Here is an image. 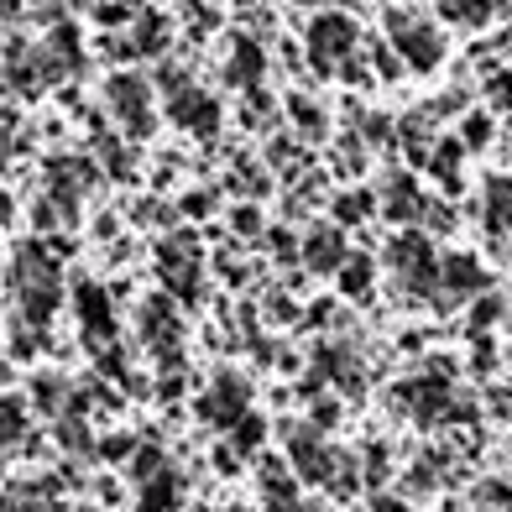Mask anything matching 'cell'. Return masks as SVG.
<instances>
[{"mask_svg": "<svg viewBox=\"0 0 512 512\" xmlns=\"http://www.w3.org/2000/svg\"><path fill=\"white\" fill-rule=\"evenodd\" d=\"M288 460H293V471L298 481H314V486H335L340 476V460L330 445L319 439V429H288Z\"/></svg>", "mask_w": 512, "mask_h": 512, "instance_id": "8992f818", "label": "cell"}, {"mask_svg": "<svg viewBox=\"0 0 512 512\" xmlns=\"http://www.w3.org/2000/svg\"><path fill=\"white\" fill-rule=\"evenodd\" d=\"M105 105L110 115L121 121V131L131 136V142H147L152 136V84L147 74H110L105 79Z\"/></svg>", "mask_w": 512, "mask_h": 512, "instance_id": "7a4b0ae2", "label": "cell"}, {"mask_svg": "<svg viewBox=\"0 0 512 512\" xmlns=\"http://www.w3.org/2000/svg\"><path fill=\"white\" fill-rule=\"evenodd\" d=\"M507 398H512V387H507Z\"/></svg>", "mask_w": 512, "mask_h": 512, "instance_id": "94428289", "label": "cell"}, {"mask_svg": "<svg viewBox=\"0 0 512 512\" xmlns=\"http://www.w3.org/2000/svg\"><path fill=\"white\" fill-rule=\"evenodd\" d=\"M246 413H251L246 377H236V371H215V382H209V392L199 398V418H204V424H215V429H236Z\"/></svg>", "mask_w": 512, "mask_h": 512, "instance_id": "5b68a950", "label": "cell"}, {"mask_svg": "<svg viewBox=\"0 0 512 512\" xmlns=\"http://www.w3.org/2000/svg\"><path fill=\"white\" fill-rule=\"evenodd\" d=\"M424 220H429V225L439 230V236H445V230L455 225V215H450V209H445V204H429V209H424Z\"/></svg>", "mask_w": 512, "mask_h": 512, "instance_id": "681fc988", "label": "cell"}, {"mask_svg": "<svg viewBox=\"0 0 512 512\" xmlns=\"http://www.w3.org/2000/svg\"><path fill=\"white\" fill-rule=\"evenodd\" d=\"M387 42L408 68L418 74H434L439 58H445V37H439L434 21H418L413 11H387Z\"/></svg>", "mask_w": 512, "mask_h": 512, "instance_id": "6da1fadb", "label": "cell"}, {"mask_svg": "<svg viewBox=\"0 0 512 512\" xmlns=\"http://www.w3.org/2000/svg\"><path fill=\"white\" fill-rule=\"evenodd\" d=\"M267 512H304V507H298V502H272Z\"/></svg>", "mask_w": 512, "mask_h": 512, "instance_id": "91938a15", "label": "cell"}, {"mask_svg": "<svg viewBox=\"0 0 512 512\" xmlns=\"http://www.w3.org/2000/svg\"><path fill=\"white\" fill-rule=\"evenodd\" d=\"M95 21L100 27H126V21H136L131 6H95Z\"/></svg>", "mask_w": 512, "mask_h": 512, "instance_id": "f6af8a7d", "label": "cell"}, {"mask_svg": "<svg viewBox=\"0 0 512 512\" xmlns=\"http://www.w3.org/2000/svg\"><path fill=\"white\" fill-rule=\"evenodd\" d=\"M32 392H37V408H48V413L74 408V403L63 398V382H58V377H37V382H32Z\"/></svg>", "mask_w": 512, "mask_h": 512, "instance_id": "d590c367", "label": "cell"}, {"mask_svg": "<svg viewBox=\"0 0 512 512\" xmlns=\"http://www.w3.org/2000/svg\"><path fill=\"white\" fill-rule=\"evenodd\" d=\"M136 324H142V340L157 345V351H178V340H183V319H178V304L168 293H152L142 314H136Z\"/></svg>", "mask_w": 512, "mask_h": 512, "instance_id": "7c38bea8", "label": "cell"}, {"mask_svg": "<svg viewBox=\"0 0 512 512\" xmlns=\"http://www.w3.org/2000/svg\"><path fill=\"white\" fill-rule=\"evenodd\" d=\"M497 314H502L497 298H481V304L471 309V324H476V330H486V324H497Z\"/></svg>", "mask_w": 512, "mask_h": 512, "instance_id": "7dc6e473", "label": "cell"}, {"mask_svg": "<svg viewBox=\"0 0 512 512\" xmlns=\"http://www.w3.org/2000/svg\"><path fill=\"white\" fill-rule=\"evenodd\" d=\"M230 225H236V236H256V230H262V209H256V204H236V209H230Z\"/></svg>", "mask_w": 512, "mask_h": 512, "instance_id": "f35d334b", "label": "cell"}, {"mask_svg": "<svg viewBox=\"0 0 512 512\" xmlns=\"http://www.w3.org/2000/svg\"><path fill=\"white\" fill-rule=\"evenodd\" d=\"M366 481H371V486L387 481V445H377V439L366 445Z\"/></svg>", "mask_w": 512, "mask_h": 512, "instance_id": "60d3db41", "label": "cell"}, {"mask_svg": "<svg viewBox=\"0 0 512 512\" xmlns=\"http://www.w3.org/2000/svg\"><path fill=\"white\" fill-rule=\"evenodd\" d=\"M162 288L173 304H199V262H173L162 267Z\"/></svg>", "mask_w": 512, "mask_h": 512, "instance_id": "7402d4cb", "label": "cell"}, {"mask_svg": "<svg viewBox=\"0 0 512 512\" xmlns=\"http://www.w3.org/2000/svg\"><path fill=\"white\" fill-rule=\"evenodd\" d=\"M58 304H63V283H37V288H21V319H27V324H48Z\"/></svg>", "mask_w": 512, "mask_h": 512, "instance_id": "ac0fdd59", "label": "cell"}, {"mask_svg": "<svg viewBox=\"0 0 512 512\" xmlns=\"http://www.w3.org/2000/svg\"><path fill=\"white\" fill-rule=\"evenodd\" d=\"M335 418H340V408H335V403H324V398L314 403V424H319V429H330Z\"/></svg>", "mask_w": 512, "mask_h": 512, "instance_id": "816d5d0a", "label": "cell"}, {"mask_svg": "<svg viewBox=\"0 0 512 512\" xmlns=\"http://www.w3.org/2000/svg\"><path fill=\"white\" fill-rule=\"evenodd\" d=\"M168 121H173V126H183V131H194V136H215V131H220V121H225V110H220V100H215V95H204L199 84H189L183 95H173V100H168Z\"/></svg>", "mask_w": 512, "mask_h": 512, "instance_id": "30bf717a", "label": "cell"}, {"mask_svg": "<svg viewBox=\"0 0 512 512\" xmlns=\"http://www.w3.org/2000/svg\"><path fill=\"white\" fill-rule=\"evenodd\" d=\"M267 157H272V162H293V142H288V136H283V142H272Z\"/></svg>", "mask_w": 512, "mask_h": 512, "instance_id": "11a10c76", "label": "cell"}, {"mask_svg": "<svg viewBox=\"0 0 512 512\" xmlns=\"http://www.w3.org/2000/svg\"><path fill=\"white\" fill-rule=\"evenodd\" d=\"M293 314H298V309H293L288 293H272V298H267V319H272V324H288Z\"/></svg>", "mask_w": 512, "mask_h": 512, "instance_id": "bcb514c9", "label": "cell"}, {"mask_svg": "<svg viewBox=\"0 0 512 512\" xmlns=\"http://www.w3.org/2000/svg\"><path fill=\"white\" fill-rule=\"evenodd\" d=\"M387 131H392L387 115H366V142H387Z\"/></svg>", "mask_w": 512, "mask_h": 512, "instance_id": "f907efd6", "label": "cell"}, {"mask_svg": "<svg viewBox=\"0 0 512 512\" xmlns=\"http://www.w3.org/2000/svg\"><path fill=\"white\" fill-rule=\"evenodd\" d=\"M136 450H142V445H136V434H105L100 439V455L105 460H136Z\"/></svg>", "mask_w": 512, "mask_h": 512, "instance_id": "8d00e7d4", "label": "cell"}, {"mask_svg": "<svg viewBox=\"0 0 512 512\" xmlns=\"http://www.w3.org/2000/svg\"><path fill=\"white\" fill-rule=\"evenodd\" d=\"M335 168L345 178L366 168V136H340V142H335Z\"/></svg>", "mask_w": 512, "mask_h": 512, "instance_id": "f546056e", "label": "cell"}, {"mask_svg": "<svg viewBox=\"0 0 512 512\" xmlns=\"http://www.w3.org/2000/svg\"><path fill=\"white\" fill-rule=\"evenodd\" d=\"M460 157H465V142H434V157H429V173L445 183V194H460Z\"/></svg>", "mask_w": 512, "mask_h": 512, "instance_id": "44dd1931", "label": "cell"}, {"mask_svg": "<svg viewBox=\"0 0 512 512\" xmlns=\"http://www.w3.org/2000/svg\"><path fill=\"white\" fill-rule=\"evenodd\" d=\"M377 74H382V79H398V74H403V58L392 53V48H382V53H377Z\"/></svg>", "mask_w": 512, "mask_h": 512, "instance_id": "c3c4849f", "label": "cell"}, {"mask_svg": "<svg viewBox=\"0 0 512 512\" xmlns=\"http://www.w3.org/2000/svg\"><path fill=\"white\" fill-rule=\"evenodd\" d=\"M434 16L460 21V27H486V21H492V6H481V0H445Z\"/></svg>", "mask_w": 512, "mask_h": 512, "instance_id": "4316f807", "label": "cell"}, {"mask_svg": "<svg viewBox=\"0 0 512 512\" xmlns=\"http://www.w3.org/2000/svg\"><path fill=\"white\" fill-rule=\"evenodd\" d=\"M492 288V272L481 267V256H471V251H455V256H445L439 262V298L434 304H460V298H471V293H486Z\"/></svg>", "mask_w": 512, "mask_h": 512, "instance_id": "ba28073f", "label": "cell"}, {"mask_svg": "<svg viewBox=\"0 0 512 512\" xmlns=\"http://www.w3.org/2000/svg\"><path fill=\"white\" fill-rule=\"evenodd\" d=\"M74 309H79V324H84V340L95 345V351H105V340L115 335V304H110V293L95 283V277H84V283H74Z\"/></svg>", "mask_w": 512, "mask_h": 512, "instance_id": "9c48e42d", "label": "cell"}, {"mask_svg": "<svg viewBox=\"0 0 512 512\" xmlns=\"http://www.w3.org/2000/svg\"><path fill=\"white\" fill-rule=\"evenodd\" d=\"M183 16L194 21V32H209V27H220L225 11H215V6H183Z\"/></svg>", "mask_w": 512, "mask_h": 512, "instance_id": "ee69618b", "label": "cell"}, {"mask_svg": "<svg viewBox=\"0 0 512 512\" xmlns=\"http://www.w3.org/2000/svg\"><path fill=\"white\" fill-rule=\"evenodd\" d=\"M340 74H345V84H371V74H366V68H361V63H345V68H340Z\"/></svg>", "mask_w": 512, "mask_h": 512, "instance_id": "9f6ffc18", "label": "cell"}, {"mask_svg": "<svg viewBox=\"0 0 512 512\" xmlns=\"http://www.w3.org/2000/svg\"><path fill=\"white\" fill-rule=\"evenodd\" d=\"M267 246H272V256H277L283 267H293L298 256H304V246L293 241V230H272V236H267Z\"/></svg>", "mask_w": 512, "mask_h": 512, "instance_id": "74e56055", "label": "cell"}, {"mask_svg": "<svg viewBox=\"0 0 512 512\" xmlns=\"http://www.w3.org/2000/svg\"><path fill=\"white\" fill-rule=\"evenodd\" d=\"M481 95H486V105H492V110H512V68H497V74H486Z\"/></svg>", "mask_w": 512, "mask_h": 512, "instance_id": "1f68e13d", "label": "cell"}, {"mask_svg": "<svg viewBox=\"0 0 512 512\" xmlns=\"http://www.w3.org/2000/svg\"><path fill=\"white\" fill-rule=\"evenodd\" d=\"M371 277H377V262H371V256H351V262L340 267V293L345 298H366Z\"/></svg>", "mask_w": 512, "mask_h": 512, "instance_id": "d4e9b609", "label": "cell"}, {"mask_svg": "<svg viewBox=\"0 0 512 512\" xmlns=\"http://www.w3.org/2000/svg\"><path fill=\"white\" fill-rule=\"evenodd\" d=\"M100 183V168L89 157H48V189H53V204L68 215V225L79 220V194Z\"/></svg>", "mask_w": 512, "mask_h": 512, "instance_id": "52a82bcc", "label": "cell"}, {"mask_svg": "<svg viewBox=\"0 0 512 512\" xmlns=\"http://www.w3.org/2000/svg\"><path fill=\"white\" fill-rule=\"evenodd\" d=\"M100 162H105V173H110V178H121V183L136 178V147L115 142V136H105V142H100Z\"/></svg>", "mask_w": 512, "mask_h": 512, "instance_id": "484cf974", "label": "cell"}, {"mask_svg": "<svg viewBox=\"0 0 512 512\" xmlns=\"http://www.w3.org/2000/svg\"><path fill=\"white\" fill-rule=\"evenodd\" d=\"M486 230L492 236L512 230V178H486Z\"/></svg>", "mask_w": 512, "mask_h": 512, "instance_id": "e0dca14e", "label": "cell"}, {"mask_svg": "<svg viewBox=\"0 0 512 512\" xmlns=\"http://www.w3.org/2000/svg\"><path fill=\"white\" fill-rule=\"evenodd\" d=\"M371 512H413V507H408V502H398V497H387V492H382L377 502H371Z\"/></svg>", "mask_w": 512, "mask_h": 512, "instance_id": "db71d44e", "label": "cell"}, {"mask_svg": "<svg viewBox=\"0 0 512 512\" xmlns=\"http://www.w3.org/2000/svg\"><path fill=\"white\" fill-rule=\"evenodd\" d=\"M58 445H68V450H89V434H84V424H79L74 413H68L63 424H58Z\"/></svg>", "mask_w": 512, "mask_h": 512, "instance_id": "ab89813d", "label": "cell"}, {"mask_svg": "<svg viewBox=\"0 0 512 512\" xmlns=\"http://www.w3.org/2000/svg\"><path fill=\"white\" fill-rule=\"evenodd\" d=\"M95 236L105 241V236H115V215H100V225H95Z\"/></svg>", "mask_w": 512, "mask_h": 512, "instance_id": "680465c9", "label": "cell"}, {"mask_svg": "<svg viewBox=\"0 0 512 512\" xmlns=\"http://www.w3.org/2000/svg\"><path fill=\"white\" fill-rule=\"evenodd\" d=\"M183 486H189V481H183V476L173 471V465H168V471H162L157 481H147V486H142V497H136V502H142V512H178Z\"/></svg>", "mask_w": 512, "mask_h": 512, "instance_id": "2e32d148", "label": "cell"}, {"mask_svg": "<svg viewBox=\"0 0 512 512\" xmlns=\"http://www.w3.org/2000/svg\"><path fill=\"white\" fill-rule=\"evenodd\" d=\"M288 121H293V131L304 136V142H324V131H330V115H324L314 100H304V95L288 100Z\"/></svg>", "mask_w": 512, "mask_h": 512, "instance_id": "ffe728a7", "label": "cell"}, {"mask_svg": "<svg viewBox=\"0 0 512 512\" xmlns=\"http://www.w3.org/2000/svg\"><path fill=\"white\" fill-rule=\"evenodd\" d=\"M0 429H6V445L16 450L21 434H27V408H21L16 392H6V403H0Z\"/></svg>", "mask_w": 512, "mask_h": 512, "instance_id": "f1b7e54d", "label": "cell"}, {"mask_svg": "<svg viewBox=\"0 0 512 512\" xmlns=\"http://www.w3.org/2000/svg\"><path fill=\"white\" fill-rule=\"evenodd\" d=\"M403 486H408V497H429L434 486H439V455H424V460H418Z\"/></svg>", "mask_w": 512, "mask_h": 512, "instance_id": "4dcf8cb0", "label": "cell"}, {"mask_svg": "<svg viewBox=\"0 0 512 512\" xmlns=\"http://www.w3.org/2000/svg\"><path fill=\"white\" fill-rule=\"evenodd\" d=\"M304 262L319 272V277H340V267L351 262V256H345V230L340 225H314L309 236H304Z\"/></svg>", "mask_w": 512, "mask_h": 512, "instance_id": "5bb4252c", "label": "cell"}, {"mask_svg": "<svg viewBox=\"0 0 512 512\" xmlns=\"http://www.w3.org/2000/svg\"><path fill=\"white\" fill-rule=\"evenodd\" d=\"M173 215H178V209L162 204V199H136L131 204V220L136 225H173Z\"/></svg>", "mask_w": 512, "mask_h": 512, "instance_id": "e575fe53", "label": "cell"}, {"mask_svg": "<svg viewBox=\"0 0 512 512\" xmlns=\"http://www.w3.org/2000/svg\"><path fill=\"white\" fill-rule=\"evenodd\" d=\"M131 27H136V42H131L136 53L157 58L162 48H168V16H162V11H136V21H131Z\"/></svg>", "mask_w": 512, "mask_h": 512, "instance_id": "d6986e66", "label": "cell"}, {"mask_svg": "<svg viewBox=\"0 0 512 512\" xmlns=\"http://www.w3.org/2000/svg\"><path fill=\"white\" fill-rule=\"evenodd\" d=\"M371 209H377L371 189H345V194H335V225H340V230H345V225H361Z\"/></svg>", "mask_w": 512, "mask_h": 512, "instance_id": "cb8c5ba5", "label": "cell"}, {"mask_svg": "<svg viewBox=\"0 0 512 512\" xmlns=\"http://www.w3.org/2000/svg\"><path fill=\"white\" fill-rule=\"evenodd\" d=\"M262 497H267V507L272 502H298V486H293L283 460H262Z\"/></svg>", "mask_w": 512, "mask_h": 512, "instance_id": "603a6c76", "label": "cell"}, {"mask_svg": "<svg viewBox=\"0 0 512 512\" xmlns=\"http://www.w3.org/2000/svg\"><path fill=\"white\" fill-rule=\"evenodd\" d=\"M392 398H398V408L413 418L418 429H434V424H445V418L455 413V392H450V377H445V371L408 377L403 387H392Z\"/></svg>", "mask_w": 512, "mask_h": 512, "instance_id": "3957f363", "label": "cell"}, {"mask_svg": "<svg viewBox=\"0 0 512 512\" xmlns=\"http://www.w3.org/2000/svg\"><path fill=\"white\" fill-rule=\"evenodd\" d=\"M215 465H220V471H230V476H236V465H241V455L230 450V445H220V450H215Z\"/></svg>", "mask_w": 512, "mask_h": 512, "instance_id": "f5cc1de1", "label": "cell"}, {"mask_svg": "<svg viewBox=\"0 0 512 512\" xmlns=\"http://www.w3.org/2000/svg\"><path fill=\"white\" fill-rule=\"evenodd\" d=\"M382 209H387V220L408 225V220H418V215L429 209V199L418 194L413 173H398V178H387V183H382Z\"/></svg>", "mask_w": 512, "mask_h": 512, "instance_id": "9a60e30c", "label": "cell"}, {"mask_svg": "<svg viewBox=\"0 0 512 512\" xmlns=\"http://www.w3.org/2000/svg\"><path fill=\"white\" fill-rule=\"evenodd\" d=\"M262 74H267V48L256 37H230V58H225V84L230 89H262Z\"/></svg>", "mask_w": 512, "mask_h": 512, "instance_id": "4fadbf2b", "label": "cell"}, {"mask_svg": "<svg viewBox=\"0 0 512 512\" xmlns=\"http://www.w3.org/2000/svg\"><path fill=\"white\" fill-rule=\"evenodd\" d=\"M157 392H162V398H168V403H173V398H178V392H183V377H162V387H157Z\"/></svg>", "mask_w": 512, "mask_h": 512, "instance_id": "6f0895ef", "label": "cell"}, {"mask_svg": "<svg viewBox=\"0 0 512 512\" xmlns=\"http://www.w3.org/2000/svg\"><path fill=\"white\" fill-rule=\"evenodd\" d=\"M314 371L324 382H335L345 398H361V387H366V371H361V361H356V351L345 340H330V345H319L314 351Z\"/></svg>", "mask_w": 512, "mask_h": 512, "instance_id": "8fae6325", "label": "cell"}, {"mask_svg": "<svg viewBox=\"0 0 512 512\" xmlns=\"http://www.w3.org/2000/svg\"><path fill=\"white\" fill-rule=\"evenodd\" d=\"M356 53V21L345 11H324L309 21V68L314 74H335V63H351Z\"/></svg>", "mask_w": 512, "mask_h": 512, "instance_id": "277c9868", "label": "cell"}, {"mask_svg": "<svg viewBox=\"0 0 512 512\" xmlns=\"http://www.w3.org/2000/svg\"><path fill=\"white\" fill-rule=\"evenodd\" d=\"M262 439H267V424L256 413H246L241 424L230 429V450H236V455H256V450H262Z\"/></svg>", "mask_w": 512, "mask_h": 512, "instance_id": "83f0119b", "label": "cell"}, {"mask_svg": "<svg viewBox=\"0 0 512 512\" xmlns=\"http://www.w3.org/2000/svg\"><path fill=\"white\" fill-rule=\"evenodd\" d=\"M178 209H183V215H194V220H204L209 209H215V194H209V189H194V194L178 199Z\"/></svg>", "mask_w": 512, "mask_h": 512, "instance_id": "b9f144b4", "label": "cell"}, {"mask_svg": "<svg viewBox=\"0 0 512 512\" xmlns=\"http://www.w3.org/2000/svg\"><path fill=\"white\" fill-rule=\"evenodd\" d=\"M162 471H168V460H162V450H157V445H142V450H136V460H131V476L142 481V486H147V481H157Z\"/></svg>", "mask_w": 512, "mask_h": 512, "instance_id": "d6a6232c", "label": "cell"}, {"mask_svg": "<svg viewBox=\"0 0 512 512\" xmlns=\"http://www.w3.org/2000/svg\"><path fill=\"white\" fill-rule=\"evenodd\" d=\"M356 486H361V465L345 455V460H340V476H335V492H340V497H351Z\"/></svg>", "mask_w": 512, "mask_h": 512, "instance_id": "7bdbcfd3", "label": "cell"}, {"mask_svg": "<svg viewBox=\"0 0 512 512\" xmlns=\"http://www.w3.org/2000/svg\"><path fill=\"white\" fill-rule=\"evenodd\" d=\"M460 142H465V152L492 142V115H486V110H471V115H465V126H460Z\"/></svg>", "mask_w": 512, "mask_h": 512, "instance_id": "836d02e7", "label": "cell"}]
</instances>
